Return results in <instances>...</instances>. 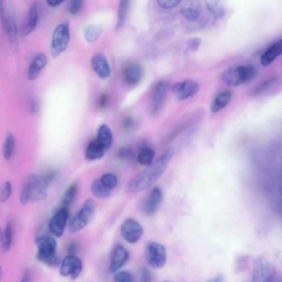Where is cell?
<instances>
[{"instance_id": "cell-31", "label": "cell", "mask_w": 282, "mask_h": 282, "mask_svg": "<svg viewBox=\"0 0 282 282\" xmlns=\"http://www.w3.org/2000/svg\"><path fill=\"white\" fill-rule=\"evenodd\" d=\"M155 156L154 151L149 147H144L140 150L138 160L141 165H149L152 163Z\"/></svg>"}, {"instance_id": "cell-34", "label": "cell", "mask_w": 282, "mask_h": 282, "mask_svg": "<svg viewBox=\"0 0 282 282\" xmlns=\"http://www.w3.org/2000/svg\"><path fill=\"white\" fill-rule=\"evenodd\" d=\"M128 1H120L118 10V22L116 29H120L123 26L128 12Z\"/></svg>"}, {"instance_id": "cell-8", "label": "cell", "mask_w": 282, "mask_h": 282, "mask_svg": "<svg viewBox=\"0 0 282 282\" xmlns=\"http://www.w3.org/2000/svg\"><path fill=\"white\" fill-rule=\"evenodd\" d=\"M276 276L275 267L270 261L264 258H260L255 261L253 282H272Z\"/></svg>"}, {"instance_id": "cell-47", "label": "cell", "mask_w": 282, "mask_h": 282, "mask_svg": "<svg viewBox=\"0 0 282 282\" xmlns=\"http://www.w3.org/2000/svg\"><path fill=\"white\" fill-rule=\"evenodd\" d=\"M21 282H31V273H30V271L28 270L25 271Z\"/></svg>"}, {"instance_id": "cell-51", "label": "cell", "mask_w": 282, "mask_h": 282, "mask_svg": "<svg viewBox=\"0 0 282 282\" xmlns=\"http://www.w3.org/2000/svg\"><path fill=\"white\" fill-rule=\"evenodd\" d=\"M272 282H282V279L281 277H275V279Z\"/></svg>"}, {"instance_id": "cell-26", "label": "cell", "mask_w": 282, "mask_h": 282, "mask_svg": "<svg viewBox=\"0 0 282 282\" xmlns=\"http://www.w3.org/2000/svg\"><path fill=\"white\" fill-rule=\"evenodd\" d=\"M3 26L6 30L9 42L14 45L17 40V26L16 19L12 16H6Z\"/></svg>"}, {"instance_id": "cell-18", "label": "cell", "mask_w": 282, "mask_h": 282, "mask_svg": "<svg viewBox=\"0 0 282 282\" xmlns=\"http://www.w3.org/2000/svg\"><path fill=\"white\" fill-rule=\"evenodd\" d=\"M163 197L162 191L159 188H155L151 191L144 206V212L148 215H153L157 211Z\"/></svg>"}, {"instance_id": "cell-52", "label": "cell", "mask_w": 282, "mask_h": 282, "mask_svg": "<svg viewBox=\"0 0 282 282\" xmlns=\"http://www.w3.org/2000/svg\"><path fill=\"white\" fill-rule=\"evenodd\" d=\"M3 231L2 230L1 228V226H0V242L1 243L2 237H3Z\"/></svg>"}, {"instance_id": "cell-49", "label": "cell", "mask_w": 282, "mask_h": 282, "mask_svg": "<svg viewBox=\"0 0 282 282\" xmlns=\"http://www.w3.org/2000/svg\"><path fill=\"white\" fill-rule=\"evenodd\" d=\"M47 2L50 6L53 7H57L63 2V1H58V0H49Z\"/></svg>"}, {"instance_id": "cell-53", "label": "cell", "mask_w": 282, "mask_h": 282, "mask_svg": "<svg viewBox=\"0 0 282 282\" xmlns=\"http://www.w3.org/2000/svg\"><path fill=\"white\" fill-rule=\"evenodd\" d=\"M3 276V271L1 265H0V281H1Z\"/></svg>"}, {"instance_id": "cell-29", "label": "cell", "mask_w": 282, "mask_h": 282, "mask_svg": "<svg viewBox=\"0 0 282 282\" xmlns=\"http://www.w3.org/2000/svg\"><path fill=\"white\" fill-rule=\"evenodd\" d=\"M91 191L93 195L98 198H107L111 193V190L106 187L100 179H95L93 181Z\"/></svg>"}, {"instance_id": "cell-25", "label": "cell", "mask_w": 282, "mask_h": 282, "mask_svg": "<svg viewBox=\"0 0 282 282\" xmlns=\"http://www.w3.org/2000/svg\"><path fill=\"white\" fill-rule=\"evenodd\" d=\"M279 80L280 79L278 76L272 77L266 80L265 81L259 84L253 90V91L251 93L252 96L259 97L268 93L276 86Z\"/></svg>"}, {"instance_id": "cell-45", "label": "cell", "mask_w": 282, "mask_h": 282, "mask_svg": "<svg viewBox=\"0 0 282 282\" xmlns=\"http://www.w3.org/2000/svg\"><path fill=\"white\" fill-rule=\"evenodd\" d=\"M55 173L54 172H50L42 176L43 178L46 183L49 185L55 178Z\"/></svg>"}, {"instance_id": "cell-36", "label": "cell", "mask_w": 282, "mask_h": 282, "mask_svg": "<svg viewBox=\"0 0 282 282\" xmlns=\"http://www.w3.org/2000/svg\"><path fill=\"white\" fill-rule=\"evenodd\" d=\"M12 185L9 181L4 182L0 188V203H4L12 194Z\"/></svg>"}, {"instance_id": "cell-30", "label": "cell", "mask_w": 282, "mask_h": 282, "mask_svg": "<svg viewBox=\"0 0 282 282\" xmlns=\"http://www.w3.org/2000/svg\"><path fill=\"white\" fill-rule=\"evenodd\" d=\"M15 140L12 133L8 132L5 138L3 145V156L5 159L11 158L14 152Z\"/></svg>"}, {"instance_id": "cell-3", "label": "cell", "mask_w": 282, "mask_h": 282, "mask_svg": "<svg viewBox=\"0 0 282 282\" xmlns=\"http://www.w3.org/2000/svg\"><path fill=\"white\" fill-rule=\"evenodd\" d=\"M38 249L39 261L50 266H54L59 263L57 255V241L50 236H43L35 241Z\"/></svg>"}, {"instance_id": "cell-40", "label": "cell", "mask_w": 282, "mask_h": 282, "mask_svg": "<svg viewBox=\"0 0 282 282\" xmlns=\"http://www.w3.org/2000/svg\"><path fill=\"white\" fill-rule=\"evenodd\" d=\"M202 40L199 38H192L188 40V46L193 51H197L200 48Z\"/></svg>"}, {"instance_id": "cell-42", "label": "cell", "mask_w": 282, "mask_h": 282, "mask_svg": "<svg viewBox=\"0 0 282 282\" xmlns=\"http://www.w3.org/2000/svg\"><path fill=\"white\" fill-rule=\"evenodd\" d=\"M132 154V150L128 147H123L121 148L118 152V157L122 159L129 158Z\"/></svg>"}, {"instance_id": "cell-15", "label": "cell", "mask_w": 282, "mask_h": 282, "mask_svg": "<svg viewBox=\"0 0 282 282\" xmlns=\"http://www.w3.org/2000/svg\"><path fill=\"white\" fill-rule=\"evenodd\" d=\"M92 68L98 76L102 79L107 78L111 74V69L107 58L99 54L92 59Z\"/></svg>"}, {"instance_id": "cell-10", "label": "cell", "mask_w": 282, "mask_h": 282, "mask_svg": "<svg viewBox=\"0 0 282 282\" xmlns=\"http://www.w3.org/2000/svg\"><path fill=\"white\" fill-rule=\"evenodd\" d=\"M200 89L199 84L195 80L186 79L175 83L172 87V91L179 101L193 97Z\"/></svg>"}, {"instance_id": "cell-17", "label": "cell", "mask_w": 282, "mask_h": 282, "mask_svg": "<svg viewBox=\"0 0 282 282\" xmlns=\"http://www.w3.org/2000/svg\"><path fill=\"white\" fill-rule=\"evenodd\" d=\"M203 11L202 5L198 1H189L180 9V13L188 21H197Z\"/></svg>"}, {"instance_id": "cell-39", "label": "cell", "mask_w": 282, "mask_h": 282, "mask_svg": "<svg viewBox=\"0 0 282 282\" xmlns=\"http://www.w3.org/2000/svg\"><path fill=\"white\" fill-rule=\"evenodd\" d=\"M158 3L160 7L164 9H171L177 7L181 1H165V0H160Z\"/></svg>"}, {"instance_id": "cell-24", "label": "cell", "mask_w": 282, "mask_h": 282, "mask_svg": "<svg viewBox=\"0 0 282 282\" xmlns=\"http://www.w3.org/2000/svg\"><path fill=\"white\" fill-rule=\"evenodd\" d=\"M96 140L101 144L106 150H108L112 146L113 141L112 130L107 125L100 126L98 130Z\"/></svg>"}, {"instance_id": "cell-35", "label": "cell", "mask_w": 282, "mask_h": 282, "mask_svg": "<svg viewBox=\"0 0 282 282\" xmlns=\"http://www.w3.org/2000/svg\"><path fill=\"white\" fill-rule=\"evenodd\" d=\"M100 180L106 187L110 190L114 189L118 184L117 176L113 174H105L102 176Z\"/></svg>"}, {"instance_id": "cell-4", "label": "cell", "mask_w": 282, "mask_h": 282, "mask_svg": "<svg viewBox=\"0 0 282 282\" xmlns=\"http://www.w3.org/2000/svg\"><path fill=\"white\" fill-rule=\"evenodd\" d=\"M95 210V204L92 199L85 201L78 212L70 221L69 229L70 233H76L86 226L91 220Z\"/></svg>"}, {"instance_id": "cell-19", "label": "cell", "mask_w": 282, "mask_h": 282, "mask_svg": "<svg viewBox=\"0 0 282 282\" xmlns=\"http://www.w3.org/2000/svg\"><path fill=\"white\" fill-rule=\"evenodd\" d=\"M282 53V40L272 44L261 55V63L264 67H268L273 63Z\"/></svg>"}, {"instance_id": "cell-32", "label": "cell", "mask_w": 282, "mask_h": 282, "mask_svg": "<svg viewBox=\"0 0 282 282\" xmlns=\"http://www.w3.org/2000/svg\"><path fill=\"white\" fill-rule=\"evenodd\" d=\"M103 32V28L100 25L92 24L85 29L84 36L89 42H94L100 37Z\"/></svg>"}, {"instance_id": "cell-23", "label": "cell", "mask_w": 282, "mask_h": 282, "mask_svg": "<svg viewBox=\"0 0 282 282\" xmlns=\"http://www.w3.org/2000/svg\"><path fill=\"white\" fill-rule=\"evenodd\" d=\"M107 150L96 140L90 142L85 152V158L90 161L99 159L104 157Z\"/></svg>"}, {"instance_id": "cell-46", "label": "cell", "mask_w": 282, "mask_h": 282, "mask_svg": "<svg viewBox=\"0 0 282 282\" xmlns=\"http://www.w3.org/2000/svg\"><path fill=\"white\" fill-rule=\"evenodd\" d=\"M3 1H0V21L3 24L5 18H6Z\"/></svg>"}, {"instance_id": "cell-13", "label": "cell", "mask_w": 282, "mask_h": 282, "mask_svg": "<svg viewBox=\"0 0 282 282\" xmlns=\"http://www.w3.org/2000/svg\"><path fill=\"white\" fill-rule=\"evenodd\" d=\"M68 211L59 210L49 223V229L53 235L60 238L64 233L68 219Z\"/></svg>"}, {"instance_id": "cell-11", "label": "cell", "mask_w": 282, "mask_h": 282, "mask_svg": "<svg viewBox=\"0 0 282 282\" xmlns=\"http://www.w3.org/2000/svg\"><path fill=\"white\" fill-rule=\"evenodd\" d=\"M121 234L127 242L135 244L142 237L143 229L137 220L129 219L121 226Z\"/></svg>"}, {"instance_id": "cell-22", "label": "cell", "mask_w": 282, "mask_h": 282, "mask_svg": "<svg viewBox=\"0 0 282 282\" xmlns=\"http://www.w3.org/2000/svg\"><path fill=\"white\" fill-rule=\"evenodd\" d=\"M38 21V7L34 3L30 7L27 13V19L23 28V33L27 35L31 33L37 27Z\"/></svg>"}, {"instance_id": "cell-28", "label": "cell", "mask_w": 282, "mask_h": 282, "mask_svg": "<svg viewBox=\"0 0 282 282\" xmlns=\"http://www.w3.org/2000/svg\"><path fill=\"white\" fill-rule=\"evenodd\" d=\"M77 194V186L72 184L67 189L64 195L59 210H67L72 204Z\"/></svg>"}, {"instance_id": "cell-54", "label": "cell", "mask_w": 282, "mask_h": 282, "mask_svg": "<svg viewBox=\"0 0 282 282\" xmlns=\"http://www.w3.org/2000/svg\"></svg>"}, {"instance_id": "cell-1", "label": "cell", "mask_w": 282, "mask_h": 282, "mask_svg": "<svg viewBox=\"0 0 282 282\" xmlns=\"http://www.w3.org/2000/svg\"><path fill=\"white\" fill-rule=\"evenodd\" d=\"M174 150H166L155 162L135 176L126 186V190L129 193H137L150 187L164 173L172 158Z\"/></svg>"}, {"instance_id": "cell-37", "label": "cell", "mask_w": 282, "mask_h": 282, "mask_svg": "<svg viewBox=\"0 0 282 282\" xmlns=\"http://www.w3.org/2000/svg\"><path fill=\"white\" fill-rule=\"evenodd\" d=\"M114 282H133V275L128 271H120L114 276Z\"/></svg>"}, {"instance_id": "cell-33", "label": "cell", "mask_w": 282, "mask_h": 282, "mask_svg": "<svg viewBox=\"0 0 282 282\" xmlns=\"http://www.w3.org/2000/svg\"><path fill=\"white\" fill-rule=\"evenodd\" d=\"M13 240V228L11 224L8 223L3 231V237L1 241L2 249L4 253L11 248Z\"/></svg>"}, {"instance_id": "cell-48", "label": "cell", "mask_w": 282, "mask_h": 282, "mask_svg": "<svg viewBox=\"0 0 282 282\" xmlns=\"http://www.w3.org/2000/svg\"><path fill=\"white\" fill-rule=\"evenodd\" d=\"M107 102V96L103 94L99 99V105L100 108H103Z\"/></svg>"}, {"instance_id": "cell-38", "label": "cell", "mask_w": 282, "mask_h": 282, "mask_svg": "<svg viewBox=\"0 0 282 282\" xmlns=\"http://www.w3.org/2000/svg\"><path fill=\"white\" fill-rule=\"evenodd\" d=\"M82 5V1L80 0H72L69 5V11L72 14H76L79 11Z\"/></svg>"}, {"instance_id": "cell-27", "label": "cell", "mask_w": 282, "mask_h": 282, "mask_svg": "<svg viewBox=\"0 0 282 282\" xmlns=\"http://www.w3.org/2000/svg\"><path fill=\"white\" fill-rule=\"evenodd\" d=\"M206 6L212 14L213 17L216 20L222 19L226 14V9L224 5L218 1H206Z\"/></svg>"}, {"instance_id": "cell-21", "label": "cell", "mask_w": 282, "mask_h": 282, "mask_svg": "<svg viewBox=\"0 0 282 282\" xmlns=\"http://www.w3.org/2000/svg\"><path fill=\"white\" fill-rule=\"evenodd\" d=\"M143 70L139 64H133L129 65L124 71L125 81L130 84H136L140 82L142 77Z\"/></svg>"}, {"instance_id": "cell-14", "label": "cell", "mask_w": 282, "mask_h": 282, "mask_svg": "<svg viewBox=\"0 0 282 282\" xmlns=\"http://www.w3.org/2000/svg\"><path fill=\"white\" fill-rule=\"evenodd\" d=\"M166 89L167 87L163 81H160L156 84L150 104V113L152 115L157 114L162 108L165 97Z\"/></svg>"}, {"instance_id": "cell-5", "label": "cell", "mask_w": 282, "mask_h": 282, "mask_svg": "<svg viewBox=\"0 0 282 282\" xmlns=\"http://www.w3.org/2000/svg\"><path fill=\"white\" fill-rule=\"evenodd\" d=\"M70 40V29L67 23H63L55 28L53 34L51 53L57 58L66 50Z\"/></svg>"}, {"instance_id": "cell-50", "label": "cell", "mask_w": 282, "mask_h": 282, "mask_svg": "<svg viewBox=\"0 0 282 282\" xmlns=\"http://www.w3.org/2000/svg\"><path fill=\"white\" fill-rule=\"evenodd\" d=\"M224 278L223 275H219L211 279L208 282H224Z\"/></svg>"}, {"instance_id": "cell-9", "label": "cell", "mask_w": 282, "mask_h": 282, "mask_svg": "<svg viewBox=\"0 0 282 282\" xmlns=\"http://www.w3.org/2000/svg\"><path fill=\"white\" fill-rule=\"evenodd\" d=\"M82 268V262L77 256L68 255L63 260L59 273L63 276L70 277L75 280L81 273Z\"/></svg>"}, {"instance_id": "cell-7", "label": "cell", "mask_w": 282, "mask_h": 282, "mask_svg": "<svg viewBox=\"0 0 282 282\" xmlns=\"http://www.w3.org/2000/svg\"><path fill=\"white\" fill-rule=\"evenodd\" d=\"M26 184L30 192V201L39 202L47 198L48 185L42 176L32 174L29 176Z\"/></svg>"}, {"instance_id": "cell-6", "label": "cell", "mask_w": 282, "mask_h": 282, "mask_svg": "<svg viewBox=\"0 0 282 282\" xmlns=\"http://www.w3.org/2000/svg\"><path fill=\"white\" fill-rule=\"evenodd\" d=\"M145 258L152 268H162L167 263V249L163 245L159 243H150L146 249Z\"/></svg>"}, {"instance_id": "cell-2", "label": "cell", "mask_w": 282, "mask_h": 282, "mask_svg": "<svg viewBox=\"0 0 282 282\" xmlns=\"http://www.w3.org/2000/svg\"><path fill=\"white\" fill-rule=\"evenodd\" d=\"M256 74V70L253 65H237L225 70L221 74V78L228 86L235 87L250 82Z\"/></svg>"}, {"instance_id": "cell-20", "label": "cell", "mask_w": 282, "mask_h": 282, "mask_svg": "<svg viewBox=\"0 0 282 282\" xmlns=\"http://www.w3.org/2000/svg\"><path fill=\"white\" fill-rule=\"evenodd\" d=\"M232 98V93L229 90H221L214 98L211 106V111L216 113L225 108Z\"/></svg>"}, {"instance_id": "cell-12", "label": "cell", "mask_w": 282, "mask_h": 282, "mask_svg": "<svg viewBox=\"0 0 282 282\" xmlns=\"http://www.w3.org/2000/svg\"><path fill=\"white\" fill-rule=\"evenodd\" d=\"M129 258L128 250L122 245L115 247L111 255L109 270L111 273H117L127 264Z\"/></svg>"}, {"instance_id": "cell-44", "label": "cell", "mask_w": 282, "mask_h": 282, "mask_svg": "<svg viewBox=\"0 0 282 282\" xmlns=\"http://www.w3.org/2000/svg\"><path fill=\"white\" fill-rule=\"evenodd\" d=\"M29 107L31 113L34 114H36L39 109V104L37 100L34 99H32L31 102H30Z\"/></svg>"}, {"instance_id": "cell-16", "label": "cell", "mask_w": 282, "mask_h": 282, "mask_svg": "<svg viewBox=\"0 0 282 282\" xmlns=\"http://www.w3.org/2000/svg\"><path fill=\"white\" fill-rule=\"evenodd\" d=\"M47 58L43 53H39L32 59L28 69V78L30 80L36 79L41 70L47 64Z\"/></svg>"}, {"instance_id": "cell-41", "label": "cell", "mask_w": 282, "mask_h": 282, "mask_svg": "<svg viewBox=\"0 0 282 282\" xmlns=\"http://www.w3.org/2000/svg\"><path fill=\"white\" fill-rule=\"evenodd\" d=\"M20 201L22 205L27 204L30 201V192L28 185L26 184L22 191Z\"/></svg>"}, {"instance_id": "cell-43", "label": "cell", "mask_w": 282, "mask_h": 282, "mask_svg": "<svg viewBox=\"0 0 282 282\" xmlns=\"http://www.w3.org/2000/svg\"><path fill=\"white\" fill-rule=\"evenodd\" d=\"M135 122L133 118L128 117L123 121V127L126 130H132L135 127Z\"/></svg>"}]
</instances>
